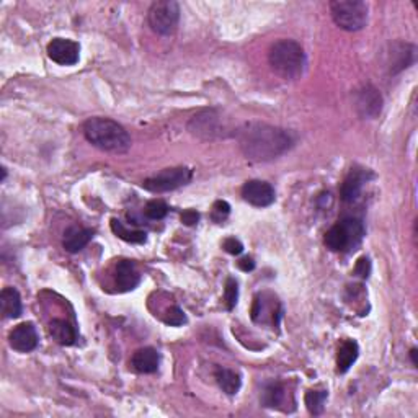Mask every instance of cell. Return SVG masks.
Listing matches in <instances>:
<instances>
[{"label":"cell","mask_w":418,"mask_h":418,"mask_svg":"<svg viewBox=\"0 0 418 418\" xmlns=\"http://www.w3.org/2000/svg\"><path fill=\"white\" fill-rule=\"evenodd\" d=\"M237 140L249 160L270 162L293 147L294 136L283 127L254 121L238 127Z\"/></svg>","instance_id":"6da1fadb"},{"label":"cell","mask_w":418,"mask_h":418,"mask_svg":"<svg viewBox=\"0 0 418 418\" xmlns=\"http://www.w3.org/2000/svg\"><path fill=\"white\" fill-rule=\"evenodd\" d=\"M84 136L93 147L105 152L125 153L131 149V138L119 123L95 116L84 123Z\"/></svg>","instance_id":"7a4b0ae2"},{"label":"cell","mask_w":418,"mask_h":418,"mask_svg":"<svg viewBox=\"0 0 418 418\" xmlns=\"http://www.w3.org/2000/svg\"><path fill=\"white\" fill-rule=\"evenodd\" d=\"M268 62L283 79H297L306 69V53L294 40H280L270 48Z\"/></svg>","instance_id":"3957f363"},{"label":"cell","mask_w":418,"mask_h":418,"mask_svg":"<svg viewBox=\"0 0 418 418\" xmlns=\"http://www.w3.org/2000/svg\"><path fill=\"white\" fill-rule=\"evenodd\" d=\"M365 237V225L356 217H345L332 225L325 234V245L332 251H349L356 249Z\"/></svg>","instance_id":"277c9868"},{"label":"cell","mask_w":418,"mask_h":418,"mask_svg":"<svg viewBox=\"0 0 418 418\" xmlns=\"http://www.w3.org/2000/svg\"><path fill=\"white\" fill-rule=\"evenodd\" d=\"M328 7L335 25L345 32H360L368 23V3L361 0H334Z\"/></svg>","instance_id":"5b68a950"},{"label":"cell","mask_w":418,"mask_h":418,"mask_svg":"<svg viewBox=\"0 0 418 418\" xmlns=\"http://www.w3.org/2000/svg\"><path fill=\"white\" fill-rule=\"evenodd\" d=\"M147 21L149 27L157 35H172L178 27V21H180V5L173 0L153 2L147 12Z\"/></svg>","instance_id":"8992f818"},{"label":"cell","mask_w":418,"mask_h":418,"mask_svg":"<svg viewBox=\"0 0 418 418\" xmlns=\"http://www.w3.org/2000/svg\"><path fill=\"white\" fill-rule=\"evenodd\" d=\"M191 177H193V172L186 167L165 169L153 177L146 178L143 182V188L152 191V193H165V191H173L186 185Z\"/></svg>","instance_id":"52a82bcc"},{"label":"cell","mask_w":418,"mask_h":418,"mask_svg":"<svg viewBox=\"0 0 418 418\" xmlns=\"http://www.w3.org/2000/svg\"><path fill=\"white\" fill-rule=\"evenodd\" d=\"M384 98L373 85H362L355 93V108L365 119H376L382 112Z\"/></svg>","instance_id":"ba28073f"},{"label":"cell","mask_w":418,"mask_h":418,"mask_svg":"<svg viewBox=\"0 0 418 418\" xmlns=\"http://www.w3.org/2000/svg\"><path fill=\"white\" fill-rule=\"evenodd\" d=\"M48 56L59 66H74L80 59L79 42L67 38H54L48 45Z\"/></svg>","instance_id":"9c48e42d"},{"label":"cell","mask_w":418,"mask_h":418,"mask_svg":"<svg viewBox=\"0 0 418 418\" xmlns=\"http://www.w3.org/2000/svg\"><path fill=\"white\" fill-rule=\"evenodd\" d=\"M242 198L251 204V206L267 208L275 203L276 193L270 183L262 180H250L242 186Z\"/></svg>","instance_id":"30bf717a"},{"label":"cell","mask_w":418,"mask_h":418,"mask_svg":"<svg viewBox=\"0 0 418 418\" xmlns=\"http://www.w3.org/2000/svg\"><path fill=\"white\" fill-rule=\"evenodd\" d=\"M8 343L15 352L20 353H29L36 349L40 339H38V332L35 323L23 322L16 325L14 330L8 334Z\"/></svg>","instance_id":"8fae6325"},{"label":"cell","mask_w":418,"mask_h":418,"mask_svg":"<svg viewBox=\"0 0 418 418\" xmlns=\"http://www.w3.org/2000/svg\"><path fill=\"white\" fill-rule=\"evenodd\" d=\"M188 130L195 136L203 139H212L223 133V131H221L219 116H217L216 112H212V110H206V112H201L191 118Z\"/></svg>","instance_id":"7c38bea8"},{"label":"cell","mask_w":418,"mask_h":418,"mask_svg":"<svg viewBox=\"0 0 418 418\" xmlns=\"http://www.w3.org/2000/svg\"><path fill=\"white\" fill-rule=\"evenodd\" d=\"M369 178H373V173H371L369 170L358 167L349 170L347 178H345L342 183V188H340V198H342V201H356V199L360 198L362 186H365V183L368 182Z\"/></svg>","instance_id":"4fadbf2b"},{"label":"cell","mask_w":418,"mask_h":418,"mask_svg":"<svg viewBox=\"0 0 418 418\" xmlns=\"http://www.w3.org/2000/svg\"><path fill=\"white\" fill-rule=\"evenodd\" d=\"M415 46L408 45V42H394L391 46L389 59H387V66L392 75L399 74L407 67H410L415 61Z\"/></svg>","instance_id":"5bb4252c"},{"label":"cell","mask_w":418,"mask_h":418,"mask_svg":"<svg viewBox=\"0 0 418 418\" xmlns=\"http://www.w3.org/2000/svg\"><path fill=\"white\" fill-rule=\"evenodd\" d=\"M114 281L119 291H133L140 283V275L136 268L134 262L131 260H121L116 263V271H114Z\"/></svg>","instance_id":"9a60e30c"},{"label":"cell","mask_w":418,"mask_h":418,"mask_svg":"<svg viewBox=\"0 0 418 418\" xmlns=\"http://www.w3.org/2000/svg\"><path fill=\"white\" fill-rule=\"evenodd\" d=\"M159 365H160L159 352L151 347L138 349V352L133 355V358H131V366H133L134 371H138L140 374L156 373V371L159 369Z\"/></svg>","instance_id":"2e32d148"},{"label":"cell","mask_w":418,"mask_h":418,"mask_svg":"<svg viewBox=\"0 0 418 418\" xmlns=\"http://www.w3.org/2000/svg\"><path fill=\"white\" fill-rule=\"evenodd\" d=\"M92 238H93L92 229L71 228L66 234H64L62 245H64V249H66L67 251H71V254H77V251L85 249Z\"/></svg>","instance_id":"e0dca14e"},{"label":"cell","mask_w":418,"mask_h":418,"mask_svg":"<svg viewBox=\"0 0 418 418\" xmlns=\"http://www.w3.org/2000/svg\"><path fill=\"white\" fill-rule=\"evenodd\" d=\"M0 309L5 319H16L21 315V297L15 288H3L0 293Z\"/></svg>","instance_id":"ac0fdd59"},{"label":"cell","mask_w":418,"mask_h":418,"mask_svg":"<svg viewBox=\"0 0 418 418\" xmlns=\"http://www.w3.org/2000/svg\"><path fill=\"white\" fill-rule=\"evenodd\" d=\"M288 400H289V394L286 392V387L283 384L280 382L270 384V386L265 389V392H263V397H262V402L265 407L280 408V410L284 412H288V407H286Z\"/></svg>","instance_id":"d6986e66"},{"label":"cell","mask_w":418,"mask_h":418,"mask_svg":"<svg viewBox=\"0 0 418 418\" xmlns=\"http://www.w3.org/2000/svg\"><path fill=\"white\" fill-rule=\"evenodd\" d=\"M49 335L53 336V340H56L59 345H62V347H71L77 340L75 328L72 327L69 322L61 321V319H56V321L49 323Z\"/></svg>","instance_id":"ffe728a7"},{"label":"cell","mask_w":418,"mask_h":418,"mask_svg":"<svg viewBox=\"0 0 418 418\" xmlns=\"http://www.w3.org/2000/svg\"><path fill=\"white\" fill-rule=\"evenodd\" d=\"M358 355H360V348H358L355 340H345L340 345L339 355H336V369H339V373H347L353 366V362L358 360Z\"/></svg>","instance_id":"44dd1931"},{"label":"cell","mask_w":418,"mask_h":418,"mask_svg":"<svg viewBox=\"0 0 418 418\" xmlns=\"http://www.w3.org/2000/svg\"><path fill=\"white\" fill-rule=\"evenodd\" d=\"M214 378L219 387L225 392L228 395H236L238 391H241L242 386V379L241 374L236 373V371L228 369V368H217L214 373Z\"/></svg>","instance_id":"7402d4cb"},{"label":"cell","mask_w":418,"mask_h":418,"mask_svg":"<svg viewBox=\"0 0 418 418\" xmlns=\"http://www.w3.org/2000/svg\"><path fill=\"white\" fill-rule=\"evenodd\" d=\"M112 230L114 236L130 242V244H144L147 238V234L144 230H130L118 219H112Z\"/></svg>","instance_id":"603a6c76"},{"label":"cell","mask_w":418,"mask_h":418,"mask_svg":"<svg viewBox=\"0 0 418 418\" xmlns=\"http://www.w3.org/2000/svg\"><path fill=\"white\" fill-rule=\"evenodd\" d=\"M327 395H328L327 391H307L304 397L307 410L312 413V415H321L323 412V405H325Z\"/></svg>","instance_id":"cb8c5ba5"},{"label":"cell","mask_w":418,"mask_h":418,"mask_svg":"<svg viewBox=\"0 0 418 418\" xmlns=\"http://www.w3.org/2000/svg\"><path fill=\"white\" fill-rule=\"evenodd\" d=\"M146 216L152 221H160L164 219L165 216L169 214V206L160 199H152L146 204V209H144Z\"/></svg>","instance_id":"d4e9b609"},{"label":"cell","mask_w":418,"mask_h":418,"mask_svg":"<svg viewBox=\"0 0 418 418\" xmlns=\"http://www.w3.org/2000/svg\"><path fill=\"white\" fill-rule=\"evenodd\" d=\"M237 299H238L237 281L234 278H229L228 283H225V289H224V301H225V307H228V310H232L234 307H236Z\"/></svg>","instance_id":"484cf974"},{"label":"cell","mask_w":418,"mask_h":418,"mask_svg":"<svg viewBox=\"0 0 418 418\" xmlns=\"http://www.w3.org/2000/svg\"><path fill=\"white\" fill-rule=\"evenodd\" d=\"M164 322L167 323V325H170V327H180V325H183V323L186 322L185 312H183V310L178 306L170 307V309L167 310V314H165Z\"/></svg>","instance_id":"4316f807"},{"label":"cell","mask_w":418,"mask_h":418,"mask_svg":"<svg viewBox=\"0 0 418 418\" xmlns=\"http://www.w3.org/2000/svg\"><path fill=\"white\" fill-rule=\"evenodd\" d=\"M229 212H230L229 203L216 201L214 206H212V219L219 223V221H223V219H225V217L229 216Z\"/></svg>","instance_id":"83f0119b"},{"label":"cell","mask_w":418,"mask_h":418,"mask_svg":"<svg viewBox=\"0 0 418 418\" xmlns=\"http://www.w3.org/2000/svg\"><path fill=\"white\" fill-rule=\"evenodd\" d=\"M371 273V262L368 257H361L360 260H358L356 267H355V275L360 276V278L366 280L369 276Z\"/></svg>","instance_id":"f1b7e54d"},{"label":"cell","mask_w":418,"mask_h":418,"mask_svg":"<svg viewBox=\"0 0 418 418\" xmlns=\"http://www.w3.org/2000/svg\"><path fill=\"white\" fill-rule=\"evenodd\" d=\"M224 249L230 255H241L242 250H244V245H242L241 241H237L236 237H229L224 241Z\"/></svg>","instance_id":"f546056e"},{"label":"cell","mask_w":418,"mask_h":418,"mask_svg":"<svg viewBox=\"0 0 418 418\" xmlns=\"http://www.w3.org/2000/svg\"><path fill=\"white\" fill-rule=\"evenodd\" d=\"M199 221V214L195 209H186L182 214V223L185 225H195Z\"/></svg>","instance_id":"4dcf8cb0"},{"label":"cell","mask_w":418,"mask_h":418,"mask_svg":"<svg viewBox=\"0 0 418 418\" xmlns=\"http://www.w3.org/2000/svg\"><path fill=\"white\" fill-rule=\"evenodd\" d=\"M237 267L241 268L242 271H251L255 268V262L250 257H245L242 258L241 262H237Z\"/></svg>","instance_id":"1f68e13d"},{"label":"cell","mask_w":418,"mask_h":418,"mask_svg":"<svg viewBox=\"0 0 418 418\" xmlns=\"http://www.w3.org/2000/svg\"><path fill=\"white\" fill-rule=\"evenodd\" d=\"M410 358H412V365L413 368H418V361H417V348L410 349Z\"/></svg>","instance_id":"d6a6232c"},{"label":"cell","mask_w":418,"mask_h":418,"mask_svg":"<svg viewBox=\"0 0 418 418\" xmlns=\"http://www.w3.org/2000/svg\"><path fill=\"white\" fill-rule=\"evenodd\" d=\"M5 177H7V169L2 167V182L5 180Z\"/></svg>","instance_id":"836d02e7"}]
</instances>
